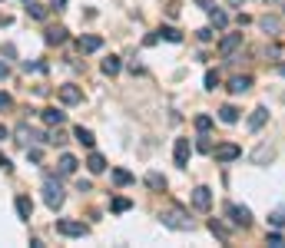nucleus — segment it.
I'll return each instance as SVG.
<instances>
[{"mask_svg": "<svg viewBox=\"0 0 285 248\" xmlns=\"http://www.w3.org/2000/svg\"><path fill=\"white\" fill-rule=\"evenodd\" d=\"M159 222H163L166 229H176V232H189L192 229V218L186 215V209H166L163 215H159Z\"/></svg>", "mask_w": 285, "mask_h": 248, "instance_id": "f257e3e1", "label": "nucleus"}, {"mask_svg": "<svg viewBox=\"0 0 285 248\" xmlns=\"http://www.w3.org/2000/svg\"><path fill=\"white\" fill-rule=\"evenodd\" d=\"M63 198H67V192H63V186H60V179L47 175V182H43V202L50 205V209H60Z\"/></svg>", "mask_w": 285, "mask_h": 248, "instance_id": "f03ea898", "label": "nucleus"}, {"mask_svg": "<svg viewBox=\"0 0 285 248\" xmlns=\"http://www.w3.org/2000/svg\"><path fill=\"white\" fill-rule=\"evenodd\" d=\"M57 232H60V235H67V238H86L90 235V225L76 222V218H60Z\"/></svg>", "mask_w": 285, "mask_h": 248, "instance_id": "7ed1b4c3", "label": "nucleus"}, {"mask_svg": "<svg viewBox=\"0 0 285 248\" xmlns=\"http://www.w3.org/2000/svg\"><path fill=\"white\" fill-rule=\"evenodd\" d=\"M226 215L232 218V225H239V229H249V225H252V212H249L246 205L229 202V205H226Z\"/></svg>", "mask_w": 285, "mask_h": 248, "instance_id": "20e7f679", "label": "nucleus"}, {"mask_svg": "<svg viewBox=\"0 0 285 248\" xmlns=\"http://www.w3.org/2000/svg\"><path fill=\"white\" fill-rule=\"evenodd\" d=\"M212 155H215V162H235L242 155V149L235 146V143H222V146L212 149Z\"/></svg>", "mask_w": 285, "mask_h": 248, "instance_id": "39448f33", "label": "nucleus"}, {"mask_svg": "<svg viewBox=\"0 0 285 248\" xmlns=\"http://www.w3.org/2000/svg\"><path fill=\"white\" fill-rule=\"evenodd\" d=\"M189 152H192L189 139H176V149H172V159H176V166H179V169H186V166H189Z\"/></svg>", "mask_w": 285, "mask_h": 248, "instance_id": "423d86ee", "label": "nucleus"}, {"mask_svg": "<svg viewBox=\"0 0 285 248\" xmlns=\"http://www.w3.org/2000/svg\"><path fill=\"white\" fill-rule=\"evenodd\" d=\"M192 205H196L199 212H209V209H212V192H209L206 186L192 189Z\"/></svg>", "mask_w": 285, "mask_h": 248, "instance_id": "0eeeda50", "label": "nucleus"}, {"mask_svg": "<svg viewBox=\"0 0 285 248\" xmlns=\"http://www.w3.org/2000/svg\"><path fill=\"white\" fill-rule=\"evenodd\" d=\"M239 47H242V33H226V37L219 40V53L222 56H232Z\"/></svg>", "mask_w": 285, "mask_h": 248, "instance_id": "6e6552de", "label": "nucleus"}, {"mask_svg": "<svg viewBox=\"0 0 285 248\" xmlns=\"http://www.w3.org/2000/svg\"><path fill=\"white\" fill-rule=\"evenodd\" d=\"M60 103H67V106H76V103H83V89H80V86H73V83L60 86Z\"/></svg>", "mask_w": 285, "mask_h": 248, "instance_id": "1a4fd4ad", "label": "nucleus"}, {"mask_svg": "<svg viewBox=\"0 0 285 248\" xmlns=\"http://www.w3.org/2000/svg\"><path fill=\"white\" fill-rule=\"evenodd\" d=\"M76 47H80V53H96V50L103 47V37H93V33H86V37L76 40Z\"/></svg>", "mask_w": 285, "mask_h": 248, "instance_id": "9d476101", "label": "nucleus"}, {"mask_svg": "<svg viewBox=\"0 0 285 248\" xmlns=\"http://www.w3.org/2000/svg\"><path fill=\"white\" fill-rule=\"evenodd\" d=\"M266 119H269V109H266V106H255V109H252V116H249V129H252V132H259L262 126H266Z\"/></svg>", "mask_w": 285, "mask_h": 248, "instance_id": "9b49d317", "label": "nucleus"}, {"mask_svg": "<svg viewBox=\"0 0 285 248\" xmlns=\"http://www.w3.org/2000/svg\"><path fill=\"white\" fill-rule=\"evenodd\" d=\"M73 139H76L80 146H86V149H93V143H96V139H93V132H90L86 126H76V129H73Z\"/></svg>", "mask_w": 285, "mask_h": 248, "instance_id": "f8f14e48", "label": "nucleus"}, {"mask_svg": "<svg viewBox=\"0 0 285 248\" xmlns=\"http://www.w3.org/2000/svg\"><path fill=\"white\" fill-rule=\"evenodd\" d=\"M17 215L24 218V222H30V215H33V202L27 195H17Z\"/></svg>", "mask_w": 285, "mask_h": 248, "instance_id": "ddd939ff", "label": "nucleus"}, {"mask_svg": "<svg viewBox=\"0 0 285 248\" xmlns=\"http://www.w3.org/2000/svg\"><path fill=\"white\" fill-rule=\"evenodd\" d=\"M63 119H67L63 109H53V106H50V109H43V123L47 126H63Z\"/></svg>", "mask_w": 285, "mask_h": 248, "instance_id": "4468645a", "label": "nucleus"}, {"mask_svg": "<svg viewBox=\"0 0 285 248\" xmlns=\"http://www.w3.org/2000/svg\"><path fill=\"white\" fill-rule=\"evenodd\" d=\"M57 169H60V175H73L76 172V159L70 152H63V155H60V162H57Z\"/></svg>", "mask_w": 285, "mask_h": 248, "instance_id": "2eb2a0df", "label": "nucleus"}, {"mask_svg": "<svg viewBox=\"0 0 285 248\" xmlns=\"http://www.w3.org/2000/svg\"><path fill=\"white\" fill-rule=\"evenodd\" d=\"M43 40L50 47H57V43H63V40H67V30H63V27H50V30L43 33Z\"/></svg>", "mask_w": 285, "mask_h": 248, "instance_id": "dca6fc26", "label": "nucleus"}, {"mask_svg": "<svg viewBox=\"0 0 285 248\" xmlns=\"http://www.w3.org/2000/svg\"><path fill=\"white\" fill-rule=\"evenodd\" d=\"M86 169H90L93 175H100L103 169H106V159H103L100 152H90V159H86Z\"/></svg>", "mask_w": 285, "mask_h": 248, "instance_id": "f3484780", "label": "nucleus"}, {"mask_svg": "<svg viewBox=\"0 0 285 248\" xmlns=\"http://www.w3.org/2000/svg\"><path fill=\"white\" fill-rule=\"evenodd\" d=\"M249 86H252V76H232V80H229V89H232V93H246Z\"/></svg>", "mask_w": 285, "mask_h": 248, "instance_id": "a211bd4d", "label": "nucleus"}, {"mask_svg": "<svg viewBox=\"0 0 285 248\" xmlns=\"http://www.w3.org/2000/svg\"><path fill=\"white\" fill-rule=\"evenodd\" d=\"M146 186L156 189V192H163V189H166V175H159V172H146Z\"/></svg>", "mask_w": 285, "mask_h": 248, "instance_id": "6ab92c4d", "label": "nucleus"}, {"mask_svg": "<svg viewBox=\"0 0 285 248\" xmlns=\"http://www.w3.org/2000/svg\"><path fill=\"white\" fill-rule=\"evenodd\" d=\"M259 27H262V30H266V33H279V30H282L279 17H269V13H266V17L259 20Z\"/></svg>", "mask_w": 285, "mask_h": 248, "instance_id": "aec40b11", "label": "nucleus"}, {"mask_svg": "<svg viewBox=\"0 0 285 248\" xmlns=\"http://www.w3.org/2000/svg\"><path fill=\"white\" fill-rule=\"evenodd\" d=\"M219 119H222V123H229V126L239 123V109H235V106H222V109H219Z\"/></svg>", "mask_w": 285, "mask_h": 248, "instance_id": "412c9836", "label": "nucleus"}, {"mask_svg": "<svg viewBox=\"0 0 285 248\" xmlns=\"http://www.w3.org/2000/svg\"><path fill=\"white\" fill-rule=\"evenodd\" d=\"M209 17H212V27H215V30H226L229 17H226V13L219 10V7H212V10H209Z\"/></svg>", "mask_w": 285, "mask_h": 248, "instance_id": "4be33fe9", "label": "nucleus"}, {"mask_svg": "<svg viewBox=\"0 0 285 248\" xmlns=\"http://www.w3.org/2000/svg\"><path fill=\"white\" fill-rule=\"evenodd\" d=\"M120 66H123L120 56H109V60H103V73H106V76H116V73H120Z\"/></svg>", "mask_w": 285, "mask_h": 248, "instance_id": "5701e85b", "label": "nucleus"}, {"mask_svg": "<svg viewBox=\"0 0 285 248\" xmlns=\"http://www.w3.org/2000/svg\"><path fill=\"white\" fill-rule=\"evenodd\" d=\"M159 37H163V40H169V43H183V33H179V30H172V27H163V30H159Z\"/></svg>", "mask_w": 285, "mask_h": 248, "instance_id": "b1692460", "label": "nucleus"}, {"mask_svg": "<svg viewBox=\"0 0 285 248\" xmlns=\"http://www.w3.org/2000/svg\"><path fill=\"white\" fill-rule=\"evenodd\" d=\"M129 205H133V202H129V198H123V195H116V198H113V202H109V209H113V212H116V215H120V212H129Z\"/></svg>", "mask_w": 285, "mask_h": 248, "instance_id": "393cba45", "label": "nucleus"}, {"mask_svg": "<svg viewBox=\"0 0 285 248\" xmlns=\"http://www.w3.org/2000/svg\"><path fill=\"white\" fill-rule=\"evenodd\" d=\"M27 13H30L33 20H43V17H47V7H43V4H33V0H30V4H27Z\"/></svg>", "mask_w": 285, "mask_h": 248, "instance_id": "a878e982", "label": "nucleus"}, {"mask_svg": "<svg viewBox=\"0 0 285 248\" xmlns=\"http://www.w3.org/2000/svg\"><path fill=\"white\" fill-rule=\"evenodd\" d=\"M113 182H116V186H129V182H133V175H129L126 169H113Z\"/></svg>", "mask_w": 285, "mask_h": 248, "instance_id": "bb28decb", "label": "nucleus"}, {"mask_svg": "<svg viewBox=\"0 0 285 248\" xmlns=\"http://www.w3.org/2000/svg\"><path fill=\"white\" fill-rule=\"evenodd\" d=\"M269 159H272V149H269V146H259L252 152V162H269Z\"/></svg>", "mask_w": 285, "mask_h": 248, "instance_id": "cd10ccee", "label": "nucleus"}, {"mask_svg": "<svg viewBox=\"0 0 285 248\" xmlns=\"http://www.w3.org/2000/svg\"><path fill=\"white\" fill-rule=\"evenodd\" d=\"M269 225H272V229H282L285 225V209H275L272 215H269Z\"/></svg>", "mask_w": 285, "mask_h": 248, "instance_id": "c85d7f7f", "label": "nucleus"}, {"mask_svg": "<svg viewBox=\"0 0 285 248\" xmlns=\"http://www.w3.org/2000/svg\"><path fill=\"white\" fill-rule=\"evenodd\" d=\"M209 232H212L215 238H222V242H226V238H229V232L222 229V222H215V218H212V222H209Z\"/></svg>", "mask_w": 285, "mask_h": 248, "instance_id": "c756f323", "label": "nucleus"}, {"mask_svg": "<svg viewBox=\"0 0 285 248\" xmlns=\"http://www.w3.org/2000/svg\"><path fill=\"white\" fill-rule=\"evenodd\" d=\"M196 129L199 132H209L212 129V116H196Z\"/></svg>", "mask_w": 285, "mask_h": 248, "instance_id": "7c9ffc66", "label": "nucleus"}, {"mask_svg": "<svg viewBox=\"0 0 285 248\" xmlns=\"http://www.w3.org/2000/svg\"><path fill=\"white\" fill-rule=\"evenodd\" d=\"M215 86H219V73L209 70V73H206V89H215Z\"/></svg>", "mask_w": 285, "mask_h": 248, "instance_id": "2f4dec72", "label": "nucleus"}, {"mask_svg": "<svg viewBox=\"0 0 285 248\" xmlns=\"http://www.w3.org/2000/svg\"><path fill=\"white\" fill-rule=\"evenodd\" d=\"M10 106H13L10 93H4V89H0V112H4V109H10Z\"/></svg>", "mask_w": 285, "mask_h": 248, "instance_id": "473e14b6", "label": "nucleus"}, {"mask_svg": "<svg viewBox=\"0 0 285 248\" xmlns=\"http://www.w3.org/2000/svg\"><path fill=\"white\" fill-rule=\"evenodd\" d=\"M27 159H30V162H40V159H43V152H40V149H30V146H27Z\"/></svg>", "mask_w": 285, "mask_h": 248, "instance_id": "72a5a7b5", "label": "nucleus"}, {"mask_svg": "<svg viewBox=\"0 0 285 248\" xmlns=\"http://www.w3.org/2000/svg\"><path fill=\"white\" fill-rule=\"evenodd\" d=\"M196 149H199V152H212V143H209V139H199Z\"/></svg>", "mask_w": 285, "mask_h": 248, "instance_id": "f704fd0d", "label": "nucleus"}, {"mask_svg": "<svg viewBox=\"0 0 285 248\" xmlns=\"http://www.w3.org/2000/svg\"><path fill=\"white\" fill-rule=\"evenodd\" d=\"M269 245H285V242H282V235H279V232H272V235H269Z\"/></svg>", "mask_w": 285, "mask_h": 248, "instance_id": "c9c22d12", "label": "nucleus"}, {"mask_svg": "<svg viewBox=\"0 0 285 248\" xmlns=\"http://www.w3.org/2000/svg\"><path fill=\"white\" fill-rule=\"evenodd\" d=\"M0 169H4V172H10V169H13V166H10V159H7V155H0Z\"/></svg>", "mask_w": 285, "mask_h": 248, "instance_id": "e433bc0d", "label": "nucleus"}, {"mask_svg": "<svg viewBox=\"0 0 285 248\" xmlns=\"http://www.w3.org/2000/svg\"><path fill=\"white\" fill-rule=\"evenodd\" d=\"M7 76H10V66H7V63H0V80H7Z\"/></svg>", "mask_w": 285, "mask_h": 248, "instance_id": "4c0bfd02", "label": "nucleus"}, {"mask_svg": "<svg viewBox=\"0 0 285 248\" xmlns=\"http://www.w3.org/2000/svg\"><path fill=\"white\" fill-rule=\"evenodd\" d=\"M67 7V0H53V10H63Z\"/></svg>", "mask_w": 285, "mask_h": 248, "instance_id": "58836bf2", "label": "nucleus"}, {"mask_svg": "<svg viewBox=\"0 0 285 248\" xmlns=\"http://www.w3.org/2000/svg\"><path fill=\"white\" fill-rule=\"evenodd\" d=\"M199 7H203V10H212V0H199Z\"/></svg>", "mask_w": 285, "mask_h": 248, "instance_id": "ea45409f", "label": "nucleus"}, {"mask_svg": "<svg viewBox=\"0 0 285 248\" xmlns=\"http://www.w3.org/2000/svg\"><path fill=\"white\" fill-rule=\"evenodd\" d=\"M7 136H10V129H7V126L0 123V139H7Z\"/></svg>", "mask_w": 285, "mask_h": 248, "instance_id": "a19ab883", "label": "nucleus"}, {"mask_svg": "<svg viewBox=\"0 0 285 248\" xmlns=\"http://www.w3.org/2000/svg\"><path fill=\"white\" fill-rule=\"evenodd\" d=\"M279 73H282V76H285V63H282V66H279Z\"/></svg>", "mask_w": 285, "mask_h": 248, "instance_id": "79ce46f5", "label": "nucleus"}, {"mask_svg": "<svg viewBox=\"0 0 285 248\" xmlns=\"http://www.w3.org/2000/svg\"><path fill=\"white\" fill-rule=\"evenodd\" d=\"M229 4H242V0H229Z\"/></svg>", "mask_w": 285, "mask_h": 248, "instance_id": "37998d69", "label": "nucleus"}, {"mask_svg": "<svg viewBox=\"0 0 285 248\" xmlns=\"http://www.w3.org/2000/svg\"><path fill=\"white\" fill-rule=\"evenodd\" d=\"M24 4H30V0H24Z\"/></svg>", "mask_w": 285, "mask_h": 248, "instance_id": "c03bdc74", "label": "nucleus"}]
</instances>
